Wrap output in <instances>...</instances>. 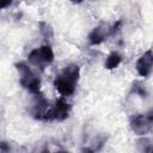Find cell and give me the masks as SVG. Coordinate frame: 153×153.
<instances>
[{"label": "cell", "mask_w": 153, "mask_h": 153, "mask_svg": "<svg viewBox=\"0 0 153 153\" xmlns=\"http://www.w3.org/2000/svg\"><path fill=\"white\" fill-rule=\"evenodd\" d=\"M16 69L19 76V84L23 88H25L27 92L35 94H39L41 93V79L36 75V73L31 69V67L24 62H17L16 65Z\"/></svg>", "instance_id": "cell-2"}, {"label": "cell", "mask_w": 153, "mask_h": 153, "mask_svg": "<svg viewBox=\"0 0 153 153\" xmlns=\"http://www.w3.org/2000/svg\"><path fill=\"white\" fill-rule=\"evenodd\" d=\"M131 92H134L135 94H139V96H140V97H142V98L147 96V92H146L145 87H143V86H141L139 82H134V84H133Z\"/></svg>", "instance_id": "cell-9"}, {"label": "cell", "mask_w": 153, "mask_h": 153, "mask_svg": "<svg viewBox=\"0 0 153 153\" xmlns=\"http://www.w3.org/2000/svg\"><path fill=\"white\" fill-rule=\"evenodd\" d=\"M121 29H122V20H117V22L111 26V32H112V35L117 33Z\"/></svg>", "instance_id": "cell-10"}, {"label": "cell", "mask_w": 153, "mask_h": 153, "mask_svg": "<svg viewBox=\"0 0 153 153\" xmlns=\"http://www.w3.org/2000/svg\"><path fill=\"white\" fill-rule=\"evenodd\" d=\"M111 35H112L111 26L108 25L106 23H100L99 25H97L91 30V32L87 36V39L90 45H98L104 41H106V38Z\"/></svg>", "instance_id": "cell-7"}, {"label": "cell", "mask_w": 153, "mask_h": 153, "mask_svg": "<svg viewBox=\"0 0 153 153\" xmlns=\"http://www.w3.org/2000/svg\"><path fill=\"white\" fill-rule=\"evenodd\" d=\"M135 69L140 76L147 78L153 72V49L146 50L135 63Z\"/></svg>", "instance_id": "cell-6"}, {"label": "cell", "mask_w": 153, "mask_h": 153, "mask_svg": "<svg viewBox=\"0 0 153 153\" xmlns=\"http://www.w3.org/2000/svg\"><path fill=\"white\" fill-rule=\"evenodd\" d=\"M71 104L66 100V97L61 96L59 99L55 100L53 105L48 109L45 116H44V122H62L68 118L71 114Z\"/></svg>", "instance_id": "cell-5"}, {"label": "cell", "mask_w": 153, "mask_h": 153, "mask_svg": "<svg viewBox=\"0 0 153 153\" xmlns=\"http://www.w3.org/2000/svg\"><path fill=\"white\" fill-rule=\"evenodd\" d=\"M73 4H80V2H82L84 0H71Z\"/></svg>", "instance_id": "cell-12"}, {"label": "cell", "mask_w": 153, "mask_h": 153, "mask_svg": "<svg viewBox=\"0 0 153 153\" xmlns=\"http://www.w3.org/2000/svg\"><path fill=\"white\" fill-rule=\"evenodd\" d=\"M121 62H122V55L117 51H111L105 59L104 67L106 69H115L121 65Z\"/></svg>", "instance_id": "cell-8"}, {"label": "cell", "mask_w": 153, "mask_h": 153, "mask_svg": "<svg viewBox=\"0 0 153 153\" xmlns=\"http://www.w3.org/2000/svg\"><path fill=\"white\" fill-rule=\"evenodd\" d=\"M11 4H12V0H0V7L1 8H6Z\"/></svg>", "instance_id": "cell-11"}, {"label": "cell", "mask_w": 153, "mask_h": 153, "mask_svg": "<svg viewBox=\"0 0 153 153\" xmlns=\"http://www.w3.org/2000/svg\"><path fill=\"white\" fill-rule=\"evenodd\" d=\"M80 78V67L75 63H69L55 76L53 85L55 90L63 97H69L75 92Z\"/></svg>", "instance_id": "cell-1"}, {"label": "cell", "mask_w": 153, "mask_h": 153, "mask_svg": "<svg viewBox=\"0 0 153 153\" xmlns=\"http://www.w3.org/2000/svg\"><path fill=\"white\" fill-rule=\"evenodd\" d=\"M129 126L131 131L136 135L143 136L148 134L153 129V109L131 116L129 121Z\"/></svg>", "instance_id": "cell-3"}, {"label": "cell", "mask_w": 153, "mask_h": 153, "mask_svg": "<svg viewBox=\"0 0 153 153\" xmlns=\"http://www.w3.org/2000/svg\"><path fill=\"white\" fill-rule=\"evenodd\" d=\"M54 51L50 44H43L38 48L32 49L29 55H27V61L29 63L43 69L47 66L51 65L54 61Z\"/></svg>", "instance_id": "cell-4"}]
</instances>
